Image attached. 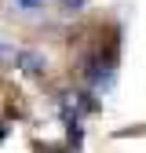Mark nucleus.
Instances as JSON below:
<instances>
[{"label":"nucleus","mask_w":146,"mask_h":153,"mask_svg":"<svg viewBox=\"0 0 146 153\" xmlns=\"http://www.w3.org/2000/svg\"><path fill=\"white\" fill-rule=\"evenodd\" d=\"M18 62H22L26 73H44V66H48L40 51H22V55H18Z\"/></svg>","instance_id":"f257e3e1"},{"label":"nucleus","mask_w":146,"mask_h":153,"mask_svg":"<svg viewBox=\"0 0 146 153\" xmlns=\"http://www.w3.org/2000/svg\"><path fill=\"white\" fill-rule=\"evenodd\" d=\"M84 4H88V0H62V7H66V11H80Z\"/></svg>","instance_id":"20e7f679"},{"label":"nucleus","mask_w":146,"mask_h":153,"mask_svg":"<svg viewBox=\"0 0 146 153\" xmlns=\"http://www.w3.org/2000/svg\"><path fill=\"white\" fill-rule=\"evenodd\" d=\"M11 59H18V51H15V44H7V40H0V66H7Z\"/></svg>","instance_id":"f03ea898"},{"label":"nucleus","mask_w":146,"mask_h":153,"mask_svg":"<svg viewBox=\"0 0 146 153\" xmlns=\"http://www.w3.org/2000/svg\"><path fill=\"white\" fill-rule=\"evenodd\" d=\"M11 4H15L18 11H36V7L44 4V0H11Z\"/></svg>","instance_id":"7ed1b4c3"}]
</instances>
